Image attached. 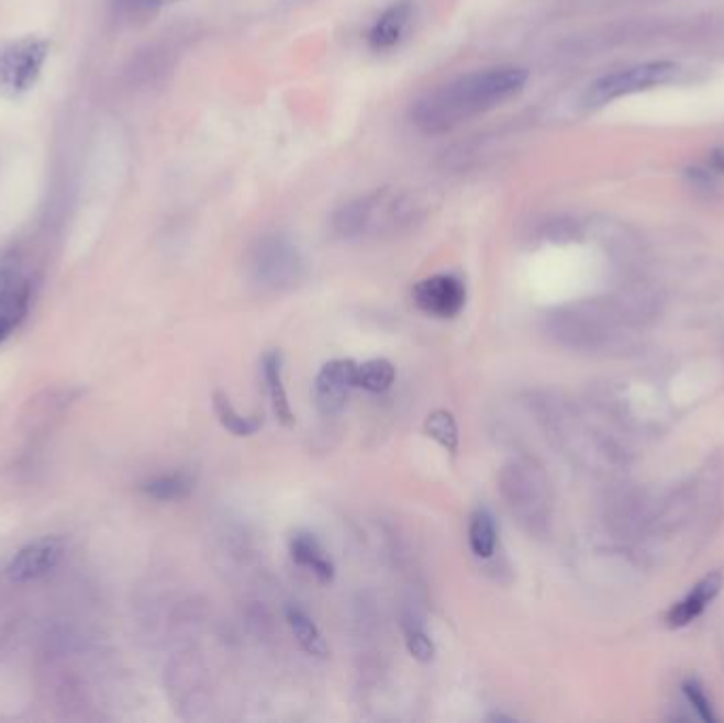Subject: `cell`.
I'll use <instances>...</instances> for the list:
<instances>
[{
    "label": "cell",
    "instance_id": "25",
    "mask_svg": "<svg viewBox=\"0 0 724 723\" xmlns=\"http://www.w3.org/2000/svg\"><path fill=\"white\" fill-rule=\"evenodd\" d=\"M116 2H119V7H123L130 13H148V11H155L166 4H175L180 0H116Z\"/></svg>",
    "mask_w": 724,
    "mask_h": 723
},
{
    "label": "cell",
    "instance_id": "17",
    "mask_svg": "<svg viewBox=\"0 0 724 723\" xmlns=\"http://www.w3.org/2000/svg\"><path fill=\"white\" fill-rule=\"evenodd\" d=\"M287 622H289L290 631L294 634L297 643L301 645V649L314 658H326L328 656V645L324 641V636L320 633L319 626L314 624V620L299 607H290L287 611Z\"/></svg>",
    "mask_w": 724,
    "mask_h": 723
},
{
    "label": "cell",
    "instance_id": "15",
    "mask_svg": "<svg viewBox=\"0 0 724 723\" xmlns=\"http://www.w3.org/2000/svg\"><path fill=\"white\" fill-rule=\"evenodd\" d=\"M411 18H413V2L411 0L394 2L390 9H386L377 18L374 29L369 31V45L377 52H386V49L397 47L401 43V38L405 36L406 29L411 24Z\"/></svg>",
    "mask_w": 724,
    "mask_h": 723
},
{
    "label": "cell",
    "instance_id": "2",
    "mask_svg": "<svg viewBox=\"0 0 724 723\" xmlns=\"http://www.w3.org/2000/svg\"><path fill=\"white\" fill-rule=\"evenodd\" d=\"M530 408L547 431L550 442L580 469L595 476L619 474L630 456L616 435L606 426L591 421L575 401L559 392H534Z\"/></svg>",
    "mask_w": 724,
    "mask_h": 723
},
{
    "label": "cell",
    "instance_id": "20",
    "mask_svg": "<svg viewBox=\"0 0 724 723\" xmlns=\"http://www.w3.org/2000/svg\"><path fill=\"white\" fill-rule=\"evenodd\" d=\"M214 412L219 422L235 435V437H250L257 431H261L263 416L253 414V416H244L233 408L230 397L225 392H214Z\"/></svg>",
    "mask_w": 724,
    "mask_h": 723
},
{
    "label": "cell",
    "instance_id": "3",
    "mask_svg": "<svg viewBox=\"0 0 724 723\" xmlns=\"http://www.w3.org/2000/svg\"><path fill=\"white\" fill-rule=\"evenodd\" d=\"M636 321L614 303L580 302L549 312L543 332L570 353L591 357H623L637 346Z\"/></svg>",
    "mask_w": 724,
    "mask_h": 723
},
{
    "label": "cell",
    "instance_id": "4",
    "mask_svg": "<svg viewBox=\"0 0 724 723\" xmlns=\"http://www.w3.org/2000/svg\"><path fill=\"white\" fill-rule=\"evenodd\" d=\"M422 219V207L409 193L397 189H376L342 207L333 216L339 238H386L413 227Z\"/></svg>",
    "mask_w": 724,
    "mask_h": 723
},
{
    "label": "cell",
    "instance_id": "9",
    "mask_svg": "<svg viewBox=\"0 0 724 723\" xmlns=\"http://www.w3.org/2000/svg\"><path fill=\"white\" fill-rule=\"evenodd\" d=\"M32 287L15 257L0 264V344L29 316Z\"/></svg>",
    "mask_w": 724,
    "mask_h": 723
},
{
    "label": "cell",
    "instance_id": "12",
    "mask_svg": "<svg viewBox=\"0 0 724 723\" xmlns=\"http://www.w3.org/2000/svg\"><path fill=\"white\" fill-rule=\"evenodd\" d=\"M64 556V543L58 537H43L22 547L7 565V577L13 583L36 581L54 571Z\"/></svg>",
    "mask_w": 724,
    "mask_h": 723
},
{
    "label": "cell",
    "instance_id": "16",
    "mask_svg": "<svg viewBox=\"0 0 724 723\" xmlns=\"http://www.w3.org/2000/svg\"><path fill=\"white\" fill-rule=\"evenodd\" d=\"M263 382L271 401V410L278 422L285 426L294 424V414L290 408L289 394L285 387V359L280 351H269L265 353L261 362Z\"/></svg>",
    "mask_w": 724,
    "mask_h": 723
},
{
    "label": "cell",
    "instance_id": "19",
    "mask_svg": "<svg viewBox=\"0 0 724 723\" xmlns=\"http://www.w3.org/2000/svg\"><path fill=\"white\" fill-rule=\"evenodd\" d=\"M141 490L155 501H182L196 490V478L191 474L176 471L148 480L141 486Z\"/></svg>",
    "mask_w": 724,
    "mask_h": 723
},
{
    "label": "cell",
    "instance_id": "13",
    "mask_svg": "<svg viewBox=\"0 0 724 723\" xmlns=\"http://www.w3.org/2000/svg\"><path fill=\"white\" fill-rule=\"evenodd\" d=\"M723 586V571H712L708 572L705 577H701L693 586V590L682 601L671 604V609L667 611L666 615L667 626L669 629H684V626L693 624L697 618L703 615V611L716 601Z\"/></svg>",
    "mask_w": 724,
    "mask_h": 723
},
{
    "label": "cell",
    "instance_id": "5",
    "mask_svg": "<svg viewBox=\"0 0 724 723\" xmlns=\"http://www.w3.org/2000/svg\"><path fill=\"white\" fill-rule=\"evenodd\" d=\"M498 488L517 522L532 535H547L553 515L550 483L543 465L530 456L506 463L498 476Z\"/></svg>",
    "mask_w": 724,
    "mask_h": 723
},
{
    "label": "cell",
    "instance_id": "18",
    "mask_svg": "<svg viewBox=\"0 0 724 723\" xmlns=\"http://www.w3.org/2000/svg\"><path fill=\"white\" fill-rule=\"evenodd\" d=\"M468 545L477 558H492L498 545V529L492 512L481 508L470 515L468 524Z\"/></svg>",
    "mask_w": 724,
    "mask_h": 723
},
{
    "label": "cell",
    "instance_id": "8",
    "mask_svg": "<svg viewBox=\"0 0 724 723\" xmlns=\"http://www.w3.org/2000/svg\"><path fill=\"white\" fill-rule=\"evenodd\" d=\"M680 75V66L673 62H646L637 64L625 70L610 73L606 77L598 79L595 84L589 86L584 93L582 102L589 109L604 107L609 102H614L623 96H632L637 91L653 90L661 88L669 81H673Z\"/></svg>",
    "mask_w": 724,
    "mask_h": 723
},
{
    "label": "cell",
    "instance_id": "1",
    "mask_svg": "<svg viewBox=\"0 0 724 723\" xmlns=\"http://www.w3.org/2000/svg\"><path fill=\"white\" fill-rule=\"evenodd\" d=\"M525 84L527 70L522 66L472 70L420 98L411 118L422 132L443 134L515 98Z\"/></svg>",
    "mask_w": 724,
    "mask_h": 723
},
{
    "label": "cell",
    "instance_id": "10",
    "mask_svg": "<svg viewBox=\"0 0 724 723\" xmlns=\"http://www.w3.org/2000/svg\"><path fill=\"white\" fill-rule=\"evenodd\" d=\"M413 302L435 319H454L466 305V285L456 274H435L413 287Z\"/></svg>",
    "mask_w": 724,
    "mask_h": 723
},
{
    "label": "cell",
    "instance_id": "24",
    "mask_svg": "<svg viewBox=\"0 0 724 723\" xmlns=\"http://www.w3.org/2000/svg\"><path fill=\"white\" fill-rule=\"evenodd\" d=\"M682 692L687 696L689 704L695 709L699 720L703 722H716V713H714V707H712V700L708 698V693L703 690V686L697 681V679H687L682 683Z\"/></svg>",
    "mask_w": 724,
    "mask_h": 723
},
{
    "label": "cell",
    "instance_id": "14",
    "mask_svg": "<svg viewBox=\"0 0 724 723\" xmlns=\"http://www.w3.org/2000/svg\"><path fill=\"white\" fill-rule=\"evenodd\" d=\"M290 558L314 572V577L319 579L320 583H331L335 579V565L331 560V556L326 554V549L320 545L319 540L308 533V531H297L292 533L289 542Z\"/></svg>",
    "mask_w": 724,
    "mask_h": 723
},
{
    "label": "cell",
    "instance_id": "11",
    "mask_svg": "<svg viewBox=\"0 0 724 723\" xmlns=\"http://www.w3.org/2000/svg\"><path fill=\"white\" fill-rule=\"evenodd\" d=\"M358 363L352 359H333L324 363L314 382V401L320 414L335 416L339 414L354 389H358L356 382Z\"/></svg>",
    "mask_w": 724,
    "mask_h": 723
},
{
    "label": "cell",
    "instance_id": "21",
    "mask_svg": "<svg viewBox=\"0 0 724 723\" xmlns=\"http://www.w3.org/2000/svg\"><path fill=\"white\" fill-rule=\"evenodd\" d=\"M424 433L435 440L441 448H445L449 454L458 453L460 446V429L458 422L454 419L452 412L447 410H435L426 416L424 421Z\"/></svg>",
    "mask_w": 724,
    "mask_h": 723
},
{
    "label": "cell",
    "instance_id": "23",
    "mask_svg": "<svg viewBox=\"0 0 724 723\" xmlns=\"http://www.w3.org/2000/svg\"><path fill=\"white\" fill-rule=\"evenodd\" d=\"M403 629H405L406 652L411 654V658L422 664L433 663L436 656L435 641L426 633L424 624L413 613H405Z\"/></svg>",
    "mask_w": 724,
    "mask_h": 723
},
{
    "label": "cell",
    "instance_id": "7",
    "mask_svg": "<svg viewBox=\"0 0 724 723\" xmlns=\"http://www.w3.org/2000/svg\"><path fill=\"white\" fill-rule=\"evenodd\" d=\"M250 276L265 291H287L299 285L305 264L299 248L285 236H265L250 253Z\"/></svg>",
    "mask_w": 724,
    "mask_h": 723
},
{
    "label": "cell",
    "instance_id": "22",
    "mask_svg": "<svg viewBox=\"0 0 724 723\" xmlns=\"http://www.w3.org/2000/svg\"><path fill=\"white\" fill-rule=\"evenodd\" d=\"M397 380V367L388 359H371L358 363L356 382L358 389L369 392H386Z\"/></svg>",
    "mask_w": 724,
    "mask_h": 723
},
{
    "label": "cell",
    "instance_id": "6",
    "mask_svg": "<svg viewBox=\"0 0 724 723\" xmlns=\"http://www.w3.org/2000/svg\"><path fill=\"white\" fill-rule=\"evenodd\" d=\"M52 43L41 34H26L0 45V96L18 100L41 79Z\"/></svg>",
    "mask_w": 724,
    "mask_h": 723
}]
</instances>
